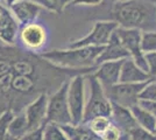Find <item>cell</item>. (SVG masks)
<instances>
[{
	"mask_svg": "<svg viewBox=\"0 0 156 140\" xmlns=\"http://www.w3.org/2000/svg\"><path fill=\"white\" fill-rule=\"evenodd\" d=\"M144 57L147 61V66H148V73L150 77L156 78V52L144 54Z\"/></svg>",
	"mask_w": 156,
	"mask_h": 140,
	"instance_id": "cell-31",
	"label": "cell"
},
{
	"mask_svg": "<svg viewBox=\"0 0 156 140\" xmlns=\"http://www.w3.org/2000/svg\"><path fill=\"white\" fill-rule=\"evenodd\" d=\"M111 119L112 121L119 126L125 132H129L132 128L137 126V123L134 116L132 113L130 109L112 103V112H111Z\"/></svg>",
	"mask_w": 156,
	"mask_h": 140,
	"instance_id": "cell-16",
	"label": "cell"
},
{
	"mask_svg": "<svg viewBox=\"0 0 156 140\" xmlns=\"http://www.w3.org/2000/svg\"><path fill=\"white\" fill-rule=\"evenodd\" d=\"M86 83L89 84V98L86 99L84 110L83 123H87L90 119L97 116H108L111 117L112 112V102L107 97L106 91L101 83L92 73L86 75Z\"/></svg>",
	"mask_w": 156,
	"mask_h": 140,
	"instance_id": "cell-3",
	"label": "cell"
},
{
	"mask_svg": "<svg viewBox=\"0 0 156 140\" xmlns=\"http://www.w3.org/2000/svg\"><path fill=\"white\" fill-rule=\"evenodd\" d=\"M103 0H72L71 5H85V6H98Z\"/></svg>",
	"mask_w": 156,
	"mask_h": 140,
	"instance_id": "cell-34",
	"label": "cell"
},
{
	"mask_svg": "<svg viewBox=\"0 0 156 140\" xmlns=\"http://www.w3.org/2000/svg\"><path fill=\"white\" fill-rule=\"evenodd\" d=\"M65 132L69 140H98L99 137L92 132L89 126L80 123V124H66L61 125Z\"/></svg>",
	"mask_w": 156,
	"mask_h": 140,
	"instance_id": "cell-17",
	"label": "cell"
},
{
	"mask_svg": "<svg viewBox=\"0 0 156 140\" xmlns=\"http://www.w3.org/2000/svg\"><path fill=\"white\" fill-rule=\"evenodd\" d=\"M112 1H118V0H112Z\"/></svg>",
	"mask_w": 156,
	"mask_h": 140,
	"instance_id": "cell-38",
	"label": "cell"
},
{
	"mask_svg": "<svg viewBox=\"0 0 156 140\" xmlns=\"http://www.w3.org/2000/svg\"><path fill=\"white\" fill-rule=\"evenodd\" d=\"M112 18L119 27L156 31V5L149 0H118L112 7Z\"/></svg>",
	"mask_w": 156,
	"mask_h": 140,
	"instance_id": "cell-1",
	"label": "cell"
},
{
	"mask_svg": "<svg viewBox=\"0 0 156 140\" xmlns=\"http://www.w3.org/2000/svg\"><path fill=\"white\" fill-rule=\"evenodd\" d=\"M85 88H86V76L76 75L68 83V103L71 113L72 124L83 123L85 104Z\"/></svg>",
	"mask_w": 156,
	"mask_h": 140,
	"instance_id": "cell-5",
	"label": "cell"
},
{
	"mask_svg": "<svg viewBox=\"0 0 156 140\" xmlns=\"http://www.w3.org/2000/svg\"><path fill=\"white\" fill-rule=\"evenodd\" d=\"M104 47H68L41 54V57L54 66L71 69H90L96 67V61Z\"/></svg>",
	"mask_w": 156,
	"mask_h": 140,
	"instance_id": "cell-2",
	"label": "cell"
},
{
	"mask_svg": "<svg viewBox=\"0 0 156 140\" xmlns=\"http://www.w3.org/2000/svg\"><path fill=\"white\" fill-rule=\"evenodd\" d=\"M13 112L11 110H6L2 114H0V140H4L6 137L7 128L9 125V121L13 118Z\"/></svg>",
	"mask_w": 156,
	"mask_h": 140,
	"instance_id": "cell-29",
	"label": "cell"
},
{
	"mask_svg": "<svg viewBox=\"0 0 156 140\" xmlns=\"http://www.w3.org/2000/svg\"><path fill=\"white\" fill-rule=\"evenodd\" d=\"M117 34L120 38L126 50L128 52L129 56L134 60L139 67L146 73H148V66L144 57V53L141 48V34L142 32L139 29H130V28H124L119 27L117 28ZM149 74V73H148Z\"/></svg>",
	"mask_w": 156,
	"mask_h": 140,
	"instance_id": "cell-8",
	"label": "cell"
},
{
	"mask_svg": "<svg viewBox=\"0 0 156 140\" xmlns=\"http://www.w3.org/2000/svg\"><path fill=\"white\" fill-rule=\"evenodd\" d=\"M44 125L34 130H29L20 140H44Z\"/></svg>",
	"mask_w": 156,
	"mask_h": 140,
	"instance_id": "cell-30",
	"label": "cell"
},
{
	"mask_svg": "<svg viewBox=\"0 0 156 140\" xmlns=\"http://www.w3.org/2000/svg\"><path fill=\"white\" fill-rule=\"evenodd\" d=\"M130 111L136 120L137 125L148 130L150 132H155L156 128V117L146 111L143 107L139 105V103L130 107Z\"/></svg>",
	"mask_w": 156,
	"mask_h": 140,
	"instance_id": "cell-18",
	"label": "cell"
},
{
	"mask_svg": "<svg viewBox=\"0 0 156 140\" xmlns=\"http://www.w3.org/2000/svg\"><path fill=\"white\" fill-rule=\"evenodd\" d=\"M19 28L20 23L8 8V11L0 18V41L7 46L15 45L19 38Z\"/></svg>",
	"mask_w": 156,
	"mask_h": 140,
	"instance_id": "cell-14",
	"label": "cell"
},
{
	"mask_svg": "<svg viewBox=\"0 0 156 140\" xmlns=\"http://www.w3.org/2000/svg\"><path fill=\"white\" fill-rule=\"evenodd\" d=\"M48 96L41 93L25 109V114L29 124V128L34 130L44 125L47 123V110H48Z\"/></svg>",
	"mask_w": 156,
	"mask_h": 140,
	"instance_id": "cell-10",
	"label": "cell"
},
{
	"mask_svg": "<svg viewBox=\"0 0 156 140\" xmlns=\"http://www.w3.org/2000/svg\"><path fill=\"white\" fill-rule=\"evenodd\" d=\"M149 1H151L153 4H155V5H156V0H149Z\"/></svg>",
	"mask_w": 156,
	"mask_h": 140,
	"instance_id": "cell-37",
	"label": "cell"
},
{
	"mask_svg": "<svg viewBox=\"0 0 156 140\" xmlns=\"http://www.w3.org/2000/svg\"><path fill=\"white\" fill-rule=\"evenodd\" d=\"M34 88H35V83L33 81L32 76L13 75L9 89L18 93H29L34 90Z\"/></svg>",
	"mask_w": 156,
	"mask_h": 140,
	"instance_id": "cell-20",
	"label": "cell"
},
{
	"mask_svg": "<svg viewBox=\"0 0 156 140\" xmlns=\"http://www.w3.org/2000/svg\"><path fill=\"white\" fill-rule=\"evenodd\" d=\"M8 8L14 15V18L18 20L20 26H26L35 22L42 7L39 6L33 0H18Z\"/></svg>",
	"mask_w": 156,
	"mask_h": 140,
	"instance_id": "cell-11",
	"label": "cell"
},
{
	"mask_svg": "<svg viewBox=\"0 0 156 140\" xmlns=\"http://www.w3.org/2000/svg\"><path fill=\"white\" fill-rule=\"evenodd\" d=\"M47 123L57 125L72 124L71 113L68 103V83L62 84L56 92L48 98Z\"/></svg>",
	"mask_w": 156,
	"mask_h": 140,
	"instance_id": "cell-4",
	"label": "cell"
},
{
	"mask_svg": "<svg viewBox=\"0 0 156 140\" xmlns=\"http://www.w3.org/2000/svg\"><path fill=\"white\" fill-rule=\"evenodd\" d=\"M128 134L130 140H156V134L154 132H150L139 125L132 128Z\"/></svg>",
	"mask_w": 156,
	"mask_h": 140,
	"instance_id": "cell-27",
	"label": "cell"
},
{
	"mask_svg": "<svg viewBox=\"0 0 156 140\" xmlns=\"http://www.w3.org/2000/svg\"><path fill=\"white\" fill-rule=\"evenodd\" d=\"M12 67V61L7 60L5 57H0V77L4 76L5 74L11 71Z\"/></svg>",
	"mask_w": 156,
	"mask_h": 140,
	"instance_id": "cell-33",
	"label": "cell"
},
{
	"mask_svg": "<svg viewBox=\"0 0 156 140\" xmlns=\"http://www.w3.org/2000/svg\"><path fill=\"white\" fill-rule=\"evenodd\" d=\"M84 124H86L92 132L100 138V135L104 133L106 128L112 124V119L108 116H97Z\"/></svg>",
	"mask_w": 156,
	"mask_h": 140,
	"instance_id": "cell-21",
	"label": "cell"
},
{
	"mask_svg": "<svg viewBox=\"0 0 156 140\" xmlns=\"http://www.w3.org/2000/svg\"><path fill=\"white\" fill-rule=\"evenodd\" d=\"M127 57H130L129 54L126 50V48L122 45L120 38L118 36L117 32H114V33L112 34L108 43L106 46H104L103 52L98 56L97 61H96V66L103 63V62H107V61L125 60Z\"/></svg>",
	"mask_w": 156,
	"mask_h": 140,
	"instance_id": "cell-13",
	"label": "cell"
},
{
	"mask_svg": "<svg viewBox=\"0 0 156 140\" xmlns=\"http://www.w3.org/2000/svg\"><path fill=\"white\" fill-rule=\"evenodd\" d=\"M154 133H155V134H156V128H155V132H154Z\"/></svg>",
	"mask_w": 156,
	"mask_h": 140,
	"instance_id": "cell-39",
	"label": "cell"
},
{
	"mask_svg": "<svg viewBox=\"0 0 156 140\" xmlns=\"http://www.w3.org/2000/svg\"><path fill=\"white\" fill-rule=\"evenodd\" d=\"M11 70H12L13 75H20V76H33V74L35 73L34 64L26 59L12 61Z\"/></svg>",
	"mask_w": 156,
	"mask_h": 140,
	"instance_id": "cell-23",
	"label": "cell"
},
{
	"mask_svg": "<svg viewBox=\"0 0 156 140\" xmlns=\"http://www.w3.org/2000/svg\"><path fill=\"white\" fill-rule=\"evenodd\" d=\"M44 140H69L61 125L54 123H46Z\"/></svg>",
	"mask_w": 156,
	"mask_h": 140,
	"instance_id": "cell-24",
	"label": "cell"
},
{
	"mask_svg": "<svg viewBox=\"0 0 156 140\" xmlns=\"http://www.w3.org/2000/svg\"><path fill=\"white\" fill-rule=\"evenodd\" d=\"M148 82H143V83L119 82L117 84L105 89V91L112 103L130 109L133 105L139 103V95Z\"/></svg>",
	"mask_w": 156,
	"mask_h": 140,
	"instance_id": "cell-6",
	"label": "cell"
},
{
	"mask_svg": "<svg viewBox=\"0 0 156 140\" xmlns=\"http://www.w3.org/2000/svg\"><path fill=\"white\" fill-rule=\"evenodd\" d=\"M100 139L103 140H130L129 134L122 131L119 126H117L113 121L110 126L106 128L104 133L100 135Z\"/></svg>",
	"mask_w": 156,
	"mask_h": 140,
	"instance_id": "cell-25",
	"label": "cell"
},
{
	"mask_svg": "<svg viewBox=\"0 0 156 140\" xmlns=\"http://www.w3.org/2000/svg\"><path fill=\"white\" fill-rule=\"evenodd\" d=\"M141 48L144 54L156 52V31L142 32L141 34Z\"/></svg>",
	"mask_w": 156,
	"mask_h": 140,
	"instance_id": "cell-26",
	"label": "cell"
},
{
	"mask_svg": "<svg viewBox=\"0 0 156 140\" xmlns=\"http://www.w3.org/2000/svg\"><path fill=\"white\" fill-rule=\"evenodd\" d=\"M124 60L107 61L98 64L93 70V75L97 77L104 89L112 87L119 83L120 81V71Z\"/></svg>",
	"mask_w": 156,
	"mask_h": 140,
	"instance_id": "cell-12",
	"label": "cell"
},
{
	"mask_svg": "<svg viewBox=\"0 0 156 140\" xmlns=\"http://www.w3.org/2000/svg\"><path fill=\"white\" fill-rule=\"evenodd\" d=\"M155 80H156V78H155Z\"/></svg>",
	"mask_w": 156,
	"mask_h": 140,
	"instance_id": "cell-41",
	"label": "cell"
},
{
	"mask_svg": "<svg viewBox=\"0 0 156 140\" xmlns=\"http://www.w3.org/2000/svg\"><path fill=\"white\" fill-rule=\"evenodd\" d=\"M7 11H8V8H7V7H5L4 5H1V4H0V18H1L4 14L6 13Z\"/></svg>",
	"mask_w": 156,
	"mask_h": 140,
	"instance_id": "cell-35",
	"label": "cell"
},
{
	"mask_svg": "<svg viewBox=\"0 0 156 140\" xmlns=\"http://www.w3.org/2000/svg\"><path fill=\"white\" fill-rule=\"evenodd\" d=\"M118 28V23L112 21H97L91 32L85 35L84 38L71 41L68 47H104L108 43L112 34Z\"/></svg>",
	"mask_w": 156,
	"mask_h": 140,
	"instance_id": "cell-7",
	"label": "cell"
},
{
	"mask_svg": "<svg viewBox=\"0 0 156 140\" xmlns=\"http://www.w3.org/2000/svg\"><path fill=\"white\" fill-rule=\"evenodd\" d=\"M33 1L47 11L61 14L68 5H71L72 0H33Z\"/></svg>",
	"mask_w": 156,
	"mask_h": 140,
	"instance_id": "cell-22",
	"label": "cell"
},
{
	"mask_svg": "<svg viewBox=\"0 0 156 140\" xmlns=\"http://www.w3.org/2000/svg\"><path fill=\"white\" fill-rule=\"evenodd\" d=\"M98 140H103V139H100V138H99V139H98Z\"/></svg>",
	"mask_w": 156,
	"mask_h": 140,
	"instance_id": "cell-40",
	"label": "cell"
},
{
	"mask_svg": "<svg viewBox=\"0 0 156 140\" xmlns=\"http://www.w3.org/2000/svg\"><path fill=\"white\" fill-rule=\"evenodd\" d=\"M19 39L27 49L37 50L46 45V28L35 22L22 26L21 31L19 32Z\"/></svg>",
	"mask_w": 156,
	"mask_h": 140,
	"instance_id": "cell-9",
	"label": "cell"
},
{
	"mask_svg": "<svg viewBox=\"0 0 156 140\" xmlns=\"http://www.w3.org/2000/svg\"><path fill=\"white\" fill-rule=\"evenodd\" d=\"M139 99L142 100H156V80H150L141 90Z\"/></svg>",
	"mask_w": 156,
	"mask_h": 140,
	"instance_id": "cell-28",
	"label": "cell"
},
{
	"mask_svg": "<svg viewBox=\"0 0 156 140\" xmlns=\"http://www.w3.org/2000/svg\"><path fill=\"white\" fill-rule=\"evenodd\" d=\"M153 80L148 73H146L134 62L132 57L125 59L120 71V81L122 83H143Z\"/></svg>",
	"mask_w": 156,
	"mask_h": 140,
	"instance_id": "cell-15",
	"label": "cell"
},
{
	"mask_svg": "<svg viewBox=\"0 0 156 140\" xmlns=\"http://www.w3.org/2000/svg\"><path fill=\"white\" fill-rule=\"evenodd\" d=\"M139 105L143 107L146 111L156 117V100H142L139 99Z\"/></svg>",
	"mask_w": 156,
	"mask_h": 140,
	"instance_id": "cell-32",
	"label": "cell"
},
{
	"mask_svg": "<svg viewBox=\"0 0 156 140\" xmlns=\"http://www.w3.org/2000/svg\"><path fill=\"white\" fill-rule=\"evenodd\" d=\"M29 130L30 128H29V124H28L26 114H25V112H22V113L13 116V118L9 121L8 128H7V133L20 140Z\"/></svg>",
	"mask_w": 156,
	"mask_h": 140,
	"instance_id": "cell-19",
	"label": "cell"
},
{
	"mask_svg": "<svg viewBox=\"0 0 156 140\" xmlns=\"http://www.w3.org/2000/svg\"><path fill=\"white\" fill-rule=\"evenodd\" d=\"M6 1V4H7V7H9L12 4H14L15 1H18V0H5Z\"/></svg>",
	"mask_w": 156,
	"mask_h": 140,
	"instance_id": "cell-36",
	"label": "cell"
}]
</instances>
